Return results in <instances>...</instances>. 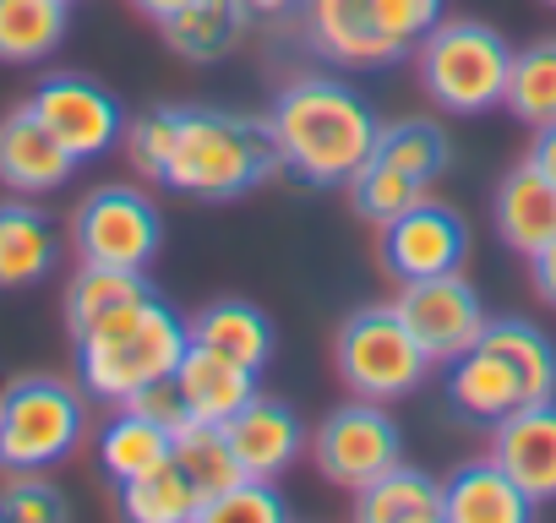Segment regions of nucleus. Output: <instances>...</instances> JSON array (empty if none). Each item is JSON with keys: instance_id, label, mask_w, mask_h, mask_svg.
Wrapping results in <instances>:
<instances>
[{"instance_id": "obj_1", "label": "nucleus", "mask_w": 556, "mask_h": 523, "mask_svg": "<svg viewBox=\"0 0 556 523\" xmlns=\"http://www.w3.org/2000/svg\"><path fill=\"white\" fill-rule=\"evenodd\" d=\"M121 148L142 180L191 202H240L285 169L267 115L224 104H153L126 120Z\"/></svg>"}, {"instance_id": "obj_2", "label": "nucleus", "mask_w": 556, "mask_h": 523, "mask_svg": "<svg viewBox=\"0 0 556 523\" xmlns=\"http://www.w3.org/2000/svg\"><path fill=\"white\" fill-rule=\"evenodd\" d=\"M267 126H273V148H278V164H285L295 180L328 191V186H344L377 148V110L361 88H350L344 77L333 72H301L278 88L273 110H267Z\"/></svg>"}, {"instance_id": "obj_3", "label": "nucleus", "mask_w": 556, "mask_h": 523, "mask_svg": "<svg viewBox=\"0 0 556 523\" xmlns=\"http://www.w3.org/2000/svg\"><path fill=\"white\" fill-rule=\"evenodd\" d=\"M72 344H77L83 393L104 398V404H126L142 387L175 377V366L191 344V328L159 290H142L137 301H126V306L104 311L99 322H88Z\"/></svg>"}, {"instance_id": "obj_4", "label": "nucleus", "mask_w": 556, "mask_h": 523, "mask_svg": "<svg viewBox=\"0 0 556 523\" xmlns=\"http://www.w3.org/2000/svg\"><path fill=\"white\" fill-rule=\"evenodd\" d=\"M447 0H301V39L344 72H382L420 50Z\"/></svg>"}, {"instance_id": "obj_5", "label": "nucleus", "mask_w": 556, "mask_h": 523, "mask_svg": "<svg viewBox=\"0 0 556 523\" xmlns=\"http://www.w3.org/2000/svg\"><path fill=\"white\" fill-rule=\"evenodd\" d=\"M415 61H420L426 99L447 115H485L507 99L513 44L502 39V28L480 17H442L420 39Z\"/></svg>"}, {"instance_id": "obj_6", "label": "nucleus", "mask_w": 556, "mask_h": 523, "mask_svg": "<svg viewBox=\"0 0 556 523\" xmlns=\"http://www.w3.org/2000/svg\"><path fill=\"white\" fill-rule=\"evenodd\" d=\"M88 436V393L28 371L0 387V469H55Z\"/></svg>"}, {"instance_id": "obj_7", "label": "nucleus", "mask_w": 556, "mask_h": 523, "mask_svg": "<svg viewBox=\"0 0 556 523\" xmlns=\"http://www.w3.org/2000/svg\"><path fill=\"white\" fill-rule=\"evenodd\" d=\"M333 371L355 398L399 404L431 377V355L420 349V339L388 301V306H361L355 317H344L333 339Z\"/></svg>"}, {"instance_id": "obj_8", "label": "nucleus", "mask_w": 556, "mask_h": 523, "mask_svg": "<svg viewBox=\"0 0 556 523\" xmlns=\"http://www.w3.org/2000/svg\"><path fill=\"white\" fill-rule=\"evenodd\" d=\"M72 245L83 262L148 273L164 251V213L142 186H99L72 213Z\"/></svg>"}, {"instance_id": "obj_9", "label": "nucleus", "mask_w": 556, "mask_h": 523, "mask_svg": "<svg viewBox=\"0 0 556 523\" xmlns=\"http://www.w3.org/2000/svg\"><path fill=\"white\" fill-rule=\"evenodd\" d=\"M306 452H312V463L328 485L361 490L377 474H388L393 463H404V431L388 414V404L355 398V404H339L317 420Z\"/></svg>"}, {"instance_id": "obj_10", "label": "nucleus", "mask_w": 556, "mask_h": 523, "mask_svg": "<svg viewBox=\"0 0 556 523\" xmlns=\"http://www.w3.org/2000/svg\"><path fill=\"white\" fill-rule=\"evenodd\" d=\"M28 104H34V115L72 148L77 164L104 158V153L121 148V137H126V110H121V99H115L99 77H88V72H50V77H39L34 93H28Z\"/></svg>"}, {"instance_id": "obj_11", "label": "nucleus", "mask_w": 556, "mask_h": 523, "mask_svg": "<svg viewBox=\"0 0 556 523\" xmlns=\"http://www.w3.org/2000/svg\"><path fill=\"white\" fill-rule=\"evenodd\" d=\"M393 306L409 322V333L420 339V349L431 355V366H447L453 355H464L491 322L485 301L464 279V268L458 273H431V279H404Z\"/></svg>"}, {"instance_id": "obj_12", "label": "nucleus", "mask_w": 556, "mask_h": 523, "mask_svg": "<svg viewBox=\"0 0 556 523\" xmlns=\"http://www.w3.org/2000/svg\"><path fill=\"white\" fill-rule=\"evenodd\" d=\"M464 262H469V224L453 202H437L431 191L382 224V268L399 284L431 279V273H458Z\"/></svg>"}, {"instance_id": "obj_13", "label": "nucleus", "mask_w": 556, "mask_h": 523, "mask_svg": "<svg viewBox=\"0 0 556 523\" xmlns=\"http://www.w3.org/2000/svg\"><path fill=\"white\" fill-rule=\"evenodd\" d=\"M72 175H77L72 148L34 115L28 99L0 115V186L17 196H45V191H61Z\"/></svg>"}, {"instance_id": "obj_14", "label": "nucleus", "mask_w": 556, "mask_h": 523, "mask_svg": "<svg viewBox=\"0 0 556 523\" xmlns=\"http://www.w3.org/2000/svg\"><path fill=\"white\" fill-rule=\"evenodd\" d=\"M218 431H224V442H229L240 474H262V480H278V474H285V469L306 452V442H312L290 404L262 398V393H256L251 404H240Z\"/></svg>"}, {"instance_id": "obj_15", "label": "nucleus", "mask_w": 556, "mask_h": 523, "mask_svg": "<svg viewBox=\"0 0 556 523\" xmlns=\"http://www.w3.org/2000/svg\"><path fill=\"white\" fill-rule=\"evenodd\" d=\"M491 458L545 507L556 501V398L523 404L491 425Z\"/></svg>"}, {"instance_id": "obj_16", "label": "nucleus", "mask_w": 556, "mask_h": 523, "mask_svg": "<svg viewBox=\"0 0 556 523\" xmlns=\"http://www.w3.org/2000/svg\"><path fill=\"white\" fill-rule=\"evenodd\" d=\"M442 398H447L453 420H464V425H496L502 414L523 409V387H518L513 366H507L485 339H475L464 355L447 360Z\"/></svg>"}, {"instance_id": "obj_17", "label": "nucleus", "mask_w": 556, "mask_h": 523, "mask_svg": "<svg viewBox=\"0 0 556 523\" xmlns=\"http://www.w3.org/2000/svg\"><path fill=\"white\" fill-rule=\"evenodd\" d=\"M540 501L496 463L475 458L442 480V523H529Z\"/></svg>"}, {"instance_id": "obj_18", "label": "nucleus", "mask_w": 556, "mask_h": 523, "mask_svg": "<svg viewBox=\"0 0 556 523\" xmlns=\"http://www.w3.org/2000/svg\"><path fill=\"white\" fill-rule=\"evenodd\" d=\"M61 262V229L55 218L28 202V196H7L0 202V290H28L45 284Z\"/></svg>"}, {"instance_id": "obj_19", "label": "nucleus", "mask_w": 556, "mask_h": 523, "mask_svg": "<svg viewBox=\"0 0 556 523\" xmlns=\"http://www.w3.org/2000/svg\"><path fill=\"white\" fill-rule=\"evenodd\" d=\"M175 393H180L191 420L224 425L240 404L256 398V371L218 355V349H207V344H186V355L175 366Z\"/></svg>"}, {"instance_id": "obj_20", "label": "nucleus", "mask_w": 556, "mask_h": 523, "mask_svg": "<svg viewBox=\"0 0 556 523\" xmlns=\"http://www.w3.org/2000/svg\"><path fill=\"white\" fill-rule=\"evenodd\" d=\"M496 240L518 256H534L545 240H556V180H545L529 158L513 164L491 196Z\"/></svg>"}, {"instance_id": "obj_21", "label": "nucleus", "mask_w": 556, "mask_h": 523, "mask_svg": "<svg viewBox=\"0 0 556 523\" xmlns=\"http://www.w3.org/2000/svg\"><path fill=\"white\" fill-rule=\"evenodd\" d=\"M169 458H175V431L137 404H115V414L99 425V469L115 490L142 480L148 469H159Z\"/></svg>"}, {"instance_id": "obj_22", "label": "nucleus", "mask_w": 556, "mask_h": 523, "mask_svg": "<svg viewBox=\"0 0 556 523\" xmlns=\"http://www.w3.org/2000/svg\"><path fill=\"white\" fill-rule=\"evenodd\" d=\"M251 23H256V12L245 7V0H191V7L175 12L159 34H164V44H169L180 61L213 66V61H224V55L251 34Z\"/></svg>"}, {"instance_id": "obj_23", "label": "nucleus", "mask_w": 556, "mask_h": 523, "mask_svg": "<svg viewBox=\"0 0 556 523\" xmlns=\"http://www.w3.org/2000/svg\"><path fill=\"white\" fill-rule=\"evenodd\" d=\"M186 328H191V344H207V349H218V355H229V360H240L251 371H262L273 360V349H278L273 317L262 306H251V301H213Z\"/></svg>"}, {"instance_id": "obj_24", "label": "nucleus", "mask_w": 556, "mask_h": 523, "mask_svg": "<svg viewBox=\"0 0 556 523\" xmlns=\"http://www.w3.org/2000/svg\"><path fill=\"white\" fill-rule=\"evenodd\" d=\"M361 523H442V480L409 463H393L371 485L355 490Z\"/></svg>"}, {"instance_id": "obj_25", "label": "nucleus", "mask_w": 556, "mask_h": 523, "mask_svg": "<svg viewBox=\"0 0 556 523\" xmlns=\"http://www.w3.org/2000/svg\"><path fill=\"white\" fill-rule=\"evenodd\" d=\"M480 339L513 366V377L523 387V404L556 398V344H551L545 328H534L529 317H491Z\"/></svg>"}, {"instance_id": "obj_26", "label": "nucleus", "mask_w": 556, "mask_h": 523, "mask_svg": "<svg viewBox=\"0 0 556 523\" xmlns=\"http://www.w3.org/2000/svg\"><path fill=\"white\" fill-rule=\"evenodd\" d=\"M72 0H0V61L34 66L66 44Z\"/></svg>"}, {"instance_id": "obj_27", "label": "nucleus", "mask_w": 556, "mask_h": 523, "mask_svg": "<svg viewBox=\"0 0 556 523\" xmlns=\"http://www.w3.org/2000/svg\"><path fill=\"white\" fill-rule=\"evenodd\" d=\"M377 158H388V164H399L409 180H420L426 191L453 169V137L437 126V120H426V115H404V120H388L382 131H377V148H371Z\"/></svg>"}, {"instance_id": "obj_28", "label": "nucleus", "mask_w": 556, "mask_h": 523, "mask_svg": "<svg viewBox=\"0 0 556 523\" xmlns=\"http://www.w3.org/2000/svg\"><path fill=\"white\" fill-rule=\"evenodd\" d=\"M121 512L131 523H202V490L191 485V474L169 458L159 469H148L142 480L121 485Z\"/></svg>"}, {"instance_id": "obj_29", "label": "nucleus", "mask_w": 556, "mask_h": 523, "mask_svg": "<svg viewBox=\"0 0 556 523\" xmlns=\"http://www.w3.org/2000/svg\"><path fill=\"white\" fill-rule=\"evenodd\" d=\"M142 290H153V284H148V273H137V268H104V262H83V268L66 279V295H61L66 333L77 339L88 322H99L104 311L137 301Z\"/></svg>"}, {"instance_id": "obj_30", "label": "nucleus", "mask_w": 556, "mask_h": 523, "mask_svg": "<svg viewBox=\"0 0 556 523\" xmlns=\"http://www.w3.org/2000/svg\"><path fill=\"white\" fill-rule=\"evenodd\" d=\"M502 104L523 126L556 120V39H540L529 50H513V77H507V99Z\"/></svg>"}, {"instance_id": "obj_31", "label": "nucleus", "mask_w": 556, "mask_h": 523, "mask_svg": "<svg viewBox=\"0 0 556 523\" xmlns=\"http://www.w3.org/2000/svg\"><path fill=\"white\" fill-rule=\"evenodd\" d=\"M344 191H350L355 218H366V224H377V229L426 196V186H420V180H409L399 164H388V158H377V153H371V158L344 180Z\"/></svg>"}, {"instance_id": "obj_32", "label": "nucleus", "mask_w": 556, "mask_h": 523, "mask_svg": "<svg viewBox=\"0 0 556 523\" xmlns=\"http://www.w3.org/2000/svg\"><path fill=\"white\" fill-rule=\"evenodd\" d=\"M175 463H180V469L191 474V485L202 490V507H207L224 485L240 480V463H235L224 431L207 425V420H191L186 431H175Z\"/></svg>"}, {"instance_id": "obj_33", "label": "nucleus", "mask_w": 556, "mask_h": 523, "mask_svg": "<svg viewBox=\"0 0 556 523\" xmlns=\"http://www.w3.org/2000/svg\"><path fill=\"white\" fill-rule=\"evenodd\" d=\"M0 518L7 523H66L72 496L50 480V469H7L0 485Z\"/></svg>"}, {"instance_id": "obj_34", "label": "nucleus", "mask_w": 556, "mask_h": 523, "mask_svg": "<svg viewBox=\"0 0 556 523\" xmlns=\"http://www.w3.org/2000/svg\"><path fill=\"white\" fill-rule=\"evenodd\" d=\"M202 523H290V501L278 496L273 480L240 474L235 485H224V490L202 507Z\"/></svg>"}, {"instance_id": "obj_35", "label": "nucleus", "mask_w": 556, "mask_h": 523, "mask_svg": "<svg viewBox=\"0 0 556 523\" xmlns=\"http://www.w3.org/2000/svg\"><path fill=\"white\" fill-rule=\"evenodd\" d=\"M529 284L545 306H556V240H545L534 256H529Z\"/></svg>"}, {"instance_id": "obj_36", "label": "nucleus", "mask_w": 556, "mask_h": 523, "mask_svg": "<svg viewBox=\"0 0 556 523\" xmlns=\"http://www.w3.org/2000/svg\"><path fill=\"white\" fill-rule=\"evenodd\" d=\"M529 164L545 175V180H556V120H545V126H534V142H529Z\"/></svg>"}, {"instance_id": "obj_37", "label": "nucleus", "mask_w": 556, "mask_h": 523, "mask_svg": "<svg viewBox=\"0 0 556 523\" xmlns=\"http://www.w3.org/2000/svg\"><path fill=\"white\" fill-rule=\"evenodd\" d=\"M186 7H191V0H131V12H142L153 28H164V23H169L175 12H186Z\"/></svg>"}, {"instance_id": "obj_38", "label": "nucleus", "mask_w": 556, "mask_h": 523, "mask_svg": "<svg viewBox=\"0 0 556 523\" xmlns=\"http://www.w3.org/2000/svg\"><path fill=\"white\" fill-rule=\"evenodd\" d=\"M545 7H556V0H545Z\"/></svg>"}]
</instances>
